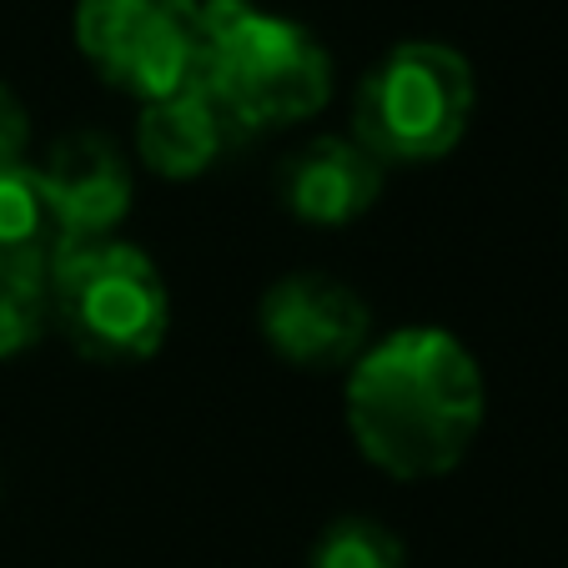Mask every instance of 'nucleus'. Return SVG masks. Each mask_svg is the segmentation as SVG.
<instances>
[{"instance_id": "nucleus-10", "label": "nucleus", "mask_w": 568, "mask_h": 568, "mask_svg": "<svg viewBox=\"0 0 568 568\" xmlns=\"http://www.w3.org/2000/svg\"><path fill=\"white\" fill-rule=\"evenodd\" d=\"M65 247H71V236H65L31 161L0 172V277L45 282Z\"/></svg>"}, {"instance_id": "nucleus-5", "label": "nucleus", "mask_w": 568, "mask_h": 568, "mask_svg": "<svg viewBox=\"0 0 568 568\" xmlns=\"http://www.w3.org/2000/svg\"><path fill=\"white\" fill-rule=\"evenodd\" d=\"M75 45L141 106L206 87L202 0H75Z\"/></svg>"}, {"instance_id": "nucleus-8", "label": "nucleus", "mask_w": 568, "mask_h": 568, "mask_svg": "<svg viewBox=\"0 0 568 568\" xmlns=\"http://www.w3.org/2000/svg\"><path fill=\"white\" fill-rule=\"evenodd\" d=\"M387 166L357 136H317L297 146L282 166V206L312 226H347L367 216L383 196Z\"/></svg>"}, {"instance_id": "nucleus-11", "label": "nucleus", "mask_w": 568, "mask_h": 568, "mask_svg": "<svg viewBox=\"0 0 568 568\" xmlns=\"http://www.w3.org/2000/svg\"><path fill=\"white\" fill-rule=\"evenodd\" d=\"M312 568H408V548L377 518H337L312 544Z\"/></svg>"}, {"instance_id": "nucleus-2", "label": "nucleus", "mask_w": 568, "mask_h": 568, "mask_svg": "<svg viewBox=\"0 0 568 568\" xmlns=\"http://www.w3.org/2000/svg\"><path fill=\"white\" fill-rule=\"evenodd\" d=\"M206 6V91L232 111L242 131L307 121L333 97V55L307 26L257 0H202Z\"/></svg>"}, {"instance_id": "nucleus-13", "label": "nucleus", "mask_w": 568, "mask_h": 568, "mask_svg": "<svg viewBox=\"0 0 568 568\" xmlns=\"http://www.w3.org/2000/svg\"><path fill=\"white\" fill-rule=\"evenodd\" d=\"M26 146H31V121L11 87H0V172L26 166Z\"/></svg>"}, {"instance_id": "nucleus-4", "label": "nucleus", "mask_w": 568, "mask_h": 568, "mask_svg": "<svg viewBox=\"0 0 568 568\" xmlns=\"http://www.w3.org/2000/svg\"><path fill=\"white\" fill-rule=\"evenodd\" d=\"M473 65L443 41H403L357 81L353 136L383 166L448 156L473 121Z\"/></svg>"}, {"instance_id": "nucleus-6", "label": "nucleus", "mask_w": 568, "mask_h": 568, "mask_svg": "<svg viewBox=\"0 0 568 568\" xmlns=\"http://www.w3.org/2000/svg\"><path fill=\"white\" fill-rule=\"evenodd\" d=\"M262 337L302 373H347L373 343V307L327 272H292L262 297Z\"/></svg>"}, {"instance_id": "nucleus-12", "label": "nucleus", "mask_w": 568, "mask_h": 568, "mask_svg": "<svg viewBox=\"0 0 568 568\" xmlns=\"http://www.w3.org/2000/svg\"><path fill=\"white\" fill-rule=\"evenodd\" d=\"M51 292L45 282H21L0 277V363L21 357L51 333Z\"/></svg>"}, {"instance_id": "nucleus-7", "label": "nucleus", "mask_w": 568, "mask_h": 568, "mask_svg": "<svg viewBox=\"0 0 568 568\" xmlns=\"http://www.w3.org/2000/svg\"><path fill=\"white\" fill-rule=\"evenodd\" d=\"M36 176L71 242H106L131 212V166L97 131L61 136Z\"/></svg>"}, {"instance_id": "nucleus-3", "label": "nucleus", "mask_w": 568, "mask_h": 568, "mask_svg": "<svg viewBox=\"0 0 568 568\" xmlns=\"http://www.w3.org/2000/svg\"><path fill=\"white\" fill-rule=\"evenodd\" d=\"M51 322L87 363H146L172 333V292L131 242H71L45 277Z\"/></svg>"}, {"instance_id": "nucleus-1", "label": "nucleus", "mask_w": 568, "mask_h": 568, "mask_svg": "<svg viewBox=\"0 0 568 568\" xmlns=\"http://www.w3.org/2000/svg\"><path fill=\"white\" fill-rule=\"evenodd\" d=\"M488 418L478 357L443 327H397L347 367V433L387 478L453 473Z\"/></svg>"}, {"instance_id": "nucleus-9", "label": "nucleus", "mask_w": 568, "mask_h": 568, "mask_svg": "<svg viewBox=\"0 0 568 568\" xmlns=\"http://www.w3.org/2000/svg\"><path fill=\"white\" fill-rule=\"evenodd\" d=\"M242 136H247V131L232 121V111H226L206 87H196V91H186V97L141 106L136 156L146 161L156 176L192 182V176L212 172L216 161H222Z\"/></svg>"}]
</instances>
